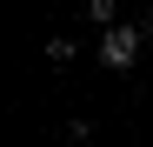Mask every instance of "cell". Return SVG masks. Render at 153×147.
Wrapping results in <instances>:
<instances>
[{
    "mask_svg": "<svg viewBox=\"0 0 153 147\" xmlns=\"http://www.w3.org/2000/svg\"><path fill=\"white\" fill-rule=\"evenodd\" d=\"M133 60H140V27H113V34H100V67L126 74Z\"/></svg>",
    "mask_w": 153,
    "mask_h": 147,
    "instance_id": "cell-1",
    "label": "cell"
},
{
    "mask_svg": "<svg viewBox=\"0 0 153 147\" xmlns=\"http://www.w3.org/2000/svg\"><path fill=\"white\" fill-rule=\"evenodd\" d=\"M87 20H93V27H107V34H113V0H87Z\"/></svg>",
    "mask_w": 153,
    "mask_h": 147,
    "instance_id": "cell-2",
    "label": "cell"
},
{
    "mask_svg": "<svg viewBox=\"0 0 153 147\" xmlns=\"http://www.w3.org/2000/svg\"><path fill=\"white\" fill-rule=\"evenodd\" d=\"M73 54H80V47H73V40H47V60H53V67H67Z\"/></svg>",
    "mask_w": 153,
    "mask_h": 147,
    "instance_id": "cell-3",
    "label": "cell"
}]
</instances>
